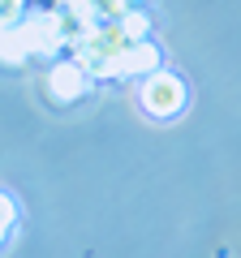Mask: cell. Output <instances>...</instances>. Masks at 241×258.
I'll use <instances>...</instances> for the list:
<instances>
[{
	"label": "cell",
	"mask_w": 241,
	"mask_h": 258,
	"mask_svg": "<svg viewBox=\"0 0 241 258\" xmlns=\"http://www.w3.org/2000/svg\"><path fill=\"white\" fill-rule=\"evenodd\" d=\"M47 91H52V99H61V103L82 99V95H86V64H78V60L52 64V74H47Z\"/></svg>",
	"instance_id": "obj_4"
},
{
	"label": "cell",
	"mask_w": 241,
	"mask_h": 258,
	"mask_svg": "<svg viewBox=\"0 0 241 258\" xmlns=\"http://www.w3.org/2000/svg\"><path fill=\"white\" fill-rule=\"evenodd\" d=\"M120 30H125V39H147L151 22H147V13H125L120 18Z\"/></svg>",
	"instance_id": "obj_5"
},
{
	"label": "cell",
	"mask_w": 241,
	"mask_h": 258,
	"mask_svg": "<svg viewBox=\"0 0 241 258\" xmlns=\"http://www.w3.org/2000/svg\"><path fill=\"white\" fill-rule=\"evenodd\" d=\"M138 103H142V112L168 120V116H176V112L186 108V82H181L176 74L151 69V74L142 78V86H138Z\"/></svg>",
	"instance_id": "obj_1"
},
{
	"label": "cell",
	"mask_w": 241,
	"mask_h": 258,
	"mask_svg": "<svg viewBox=\"0 0 241 258\" xmlns=\"http://www.w3.org/2000/svg\"><path fill=\"white\" fill-rule=\"evenodd\" d=\"M0 220H5V232H13V220H18V211H13V198H5V207H0Z\"/></svg>",
	"instance_id": "obj_7"
},
{
	"label": "cell",
	"mask_w": 241,
	"mask_h": 258,
	"mask_svg": "<svg viewBox=\"0 0 241 258\" xmlns=\"http://www.w3.org/2000/svg\"><path fill=\"white\" fill-rule=\"evenodd\" d=\"M18 13H22V0H5V26H18Z\"/></svg>",
	"instance_id": "obj_6"
},
{
	"label": "cell",
	"mask_w": 241,
	"mask_h": 258,
	"mask_svg": "<svg viewBox=\"0 0 241 258\" xmlns=\"http://www.w3.org/2000/svg\"><path fill=\"white\" fill-rule=\"evenodd\" d=\"M22 35H26L30 52L52 56V52H61V43H65V35H69V18H65V13H56V9L30 13V18L22 22Z\"/></svg>",
	"instance_id": "obj_2"
},
{
	"label": "cell",
	"mask_w": 241,
	"mask_h": 258,
	"mask_svg": "<svg viewBox=\"0 0 241 258\" xmlns=\"http://www.w3.org/2000/svg\"><path fill=\"white\" fill-rule=\"evenodd\" d=\"M155 64H159V52L147 43V39H125V47H120V52L108 60L103 78H120V74H151Z\"/></svg>",
	"instance_id": "obj_3"
}]
</instances>
